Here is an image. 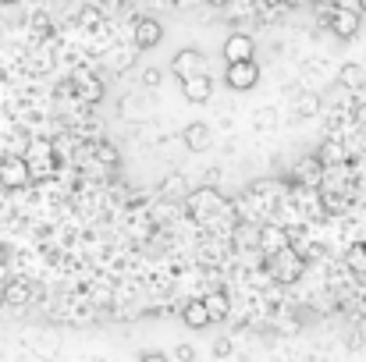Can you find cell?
<instances>
[{"mask_svg": "<svg viewBox=\"0 0 366 362\" xmlns=\"http://www.w3.org/2000/svg\"><path fill=\"white\" fill-rule=\"evenodd\" d=\"M302 256L295 252V248H277V252H270V273H274V281H281V284H292V281H299L302 277Z\"/></svg>", "mask_w": 366, "mask_h": 362, "instance_id": "obj_1", "label": "cell"}, {"mask_svg": "<svg viewBox=\"0 0 366 362\" xmlns=\"http://www.w3.org/2000/svg\"><path fill=\"white\" fill-rule=\"evenodd\" d=\"M171 71L185 82L192 75H207V54L199 46H182L174 57H171Z\"/></svg>", "mask_w": 366, "mask_h": 362, "instance_id": "obj_2", "label": "cell"}, {"mask_svg": "<svg viewBox=\"0 0 366 362\" xmlns=\"http://www.w3.org/2000/svg\"><path fill=\"white\" fill-rule=\"evenodd\" d=\"M32 181V167L25 164V156H4L0 160V185L4 188H11V192H18V188H25Z\"/></svg>", "mask_w": 366, "mask_h": 362, "instance_id": "obj_3", "label": "cell"}, {"mask_svg": "<svg viewBox=\"0 0 366 362\" xmlns=\"http://www.w3.org/2000/svg\"><path fill=\"white\" fill-rule=\"evenodd\" d=\"M259 82V64L256 61H242V64H228L224 68V86L235 93H249Z\"/></svg>", "mask_w": 366, "mask_h": 362, "instance_id": "obj_4", "label": "cell"}, {"mask_svg": "<svg viewBox=\"0 0 366 362\" xmlns=\"http://www.w3.org/2000/svg\"><path fill=\"white\" fill-rule=\"evenodd\" d=\"M185 206H189V213H192V217L207 221L210 213H217V210L224 206V199H221V192H217V188H196V192H189V196H185Z\"/></svg>", "mask_w": 366, "mask_h": 362, "instance_id": "obj_5", "label": "cell"}, {"mask_svg": "<svg viewBox=\"0 0 366 362\" xmlns=\"http://www.w3.org/2000/svg\"><path fill=\"white\" fill-rule=\"evenodd\" d=\"M331 32L338 39H356L360 36V11L356 7H335L331 11Z\"/></svg>", "mask_w": 366, "mask_h": 362, "instance_id": "obj_6", "label": "cell"}, {"mask_svg": "<svg viewBox=\"0 0 366 362\" xmlns=\"http://www.w3.org/2000/svg\"><path fill=\"white\" fill-rule=\"evenodd\" d=\"M132 39H135L139 50H153V46H160V39H164V25H160L157 18H135Z\"/></svg>", "mask_w": 366, "mask_h": 362, "instance_id": "obj_7", "label": "cell"}, {"mask_svg": "<svg viewBox=\"0 0 366 362\" xmlns=\"http://www.w3.org/2000/svg\"><path fill=\"white\" fill-rule=\"evenodd\" d=\"M182 142H185L189 153H207V149L214 146V128H210L207 121H192V124H185Z\"/></svg>", "mask_w": 366, "mask_h": 362, "instance_id": "obj_8", "label": "cell"}, {"mask_svg": "<svg viewBox=\"0 0 366 362\" xmlns=\"http://www.w3.org/2000/svg\"><path fill=\"white\" fill-rule=\"evenodd\" d=\"M252 54H256V43H252V36H245V32H232V36L224 39V61H228V64H242V61H252Z\"/></svg>", "mask_w": 366, "mask_h": 362, "instance_id": "obj_9", "label": "cell"}, {"mask_svg": "<svg viewBox=\"0 0 366 362\" xmlns=\"http://www.w3.org/2000/svg\"><path fill=\"white\" fill-rule=\"evenodd\" d=\"M182 96H185L189 104H207V100L214 96V79H210V75H192V79H185V82H182Z\"/></svg>", "mask_w": 366, "mask_h": 362, "instance_id": "obj_10", "label": "cell"}, {"mask_svg": "<svg viewBox=\"0 0 366 362\" xmlns=\"http://www.w3.org/2000/svg\"><path fill=\"white\" fill-rule=\"evenodd\" d=\"M313 156L320 160V167H349V153L342 142H324Z\"/></svg>", "mask_w": 366, "mask_h": 362, "instance_id": "obj_11", "label": "cell"}, {"mask_svg": "<svg viewBox=\"0 0 366 362\" xmlns=\"http://www.w3.org/2000/svg\"><path fill=\"white\" fill-rule=\"evenodd\" d=\"M160 196H164L167 203H185V196H189V181L174 171V174L160 178Z\"/></svg>", "mask_w": 366, "mask_h": 362, "instance_id": "obj_12", "label": "cell"}, {"mask_svg": "<svg viewBox=\"0 0 366 362\" xmlns=\"http://www.w3.org/2000/svg\"><path fill=\"white\" fill-rule=\"evenodd\" d=\"M199 302H203L210 323H214V320H228V313H232V298H228V291H210V295L199 298Z\"/></svg>", "mask_w": 366, "mask_h": 362, "instance_id": "obj_13", "label": "cell"}, {"mask_svg": "<svg viewBox=\"0 0 366 362\" xmlns=\"http://www.w3.org/2000/svg\"><path fill=\"white\" fill-rule=\"evenodd\" d=\"M149 114H153V100H149V96H124L122 100L124 121H146Z\"/></svg>", "mask_w": 366, "mask_h": 362, "instance_id": "obj_14", "label": "cell"}, {"mask_svg": "<svg viewBox=\"0 0 366 362\" xmlns=\"http://www.w3.org/2000/svg\"><path fill=\"white\" fill-rule=\"evenodd\" d=\"M182 323H185V327H192V331L210 327V316H207V309H203V302H199V298H189V302L182 306Z\"/></svg>", "mask_w": 366, "mask_h": 362, "instance_id": "obj_15", "label": "cell"}, {"mask_svg": "<svg viewBox=\"0 0 366 362\" xmlns=\"http://www.w3.org/2000/svg\"><path fill=\"white\" fill-rule=\"evenodd\" d=\"M29 295H32L29 281H7V288H4V302L7 306H25Z\"/></svg>", "mask_w": 366, "mask_h": 362, "instance_id": "obj_16", "label": "cell"}, {"mask_svg": "<svg viewBox=\"0 0 366 362\" xmlns=\"http://www.w3.org/2000/svg\"><path fill=\"white\" fill-rule=\"evenodd\" d=\"M299 178L306 181V185H320V178H324V167H320V160L310 153V156H302V164H299Z\"/></svg>", "mask_w": 366, "mask_h": 362, "instance_id": "obj_17", "label": "cell"}, {"mask_svg": "<svg viewBox=\"0 0 366 362\" xmlns=\"http://www.w3.org/2000/svg\"><path fill=\"white\" fill-rule=\"evenodd\" d=\"M338 82H342L345 89H360V86H363V68H360V64H352V61H349V64H342Z\"/></svg>", "mask_w": 366, "mask_h": 362, "instance_id": "obj_18", "label": "cell"}, {"mask_svg": "<svg viewBox=\"0 0 366 362\" xmlns=\"http://www.w3.org/2000/svg\"><path fill=\"white\" fill-rule=\"evenodd\" d=\"M345 263H349V270L366 273V241H356V245L345 252Z\"/></svg>", "mask_w": 366, "mask_h": 362, "instance_id": "obj_19", "label": "cell"}, {"mask_svg": "<svg viewBox=\"0 0 366 362\" xmlns=\"http://www.w3.org/2000/svg\"><path fill=\"white\" fill-rule=\"evenodd\" d=\"M317 111H320V100H317V96H302V100L295 104V114H299V118H313Z\"/></svg>", "mask_w": 366, "mask_h": 362, "instance_id": "obj_20", "label": "cell"}, {"mask_svg": "<svg viewBox=\"0 0 366 362\" xmlns=\"http://www.w3.org/2000/svg\"><path fill=\"white\" fill-rule=\"evenodd\" d=\"M232 348H235V345H232V338H217L210 352H214V359H228V356H232Z\"/></svg>", "mask_w": 366, "mask_h": 362, "instance_id": "obj_21", "label": "cell"}, {"mask_svg": "<svg viewBox=\"0 0 366 362\" xmlns=\"http://www.w3.org/2000/svg\"><path fill=\"white\" fill-rule=\"evenodd\" d=\"M79 21H82V25H89V29H93V25H100V7H82Z\"/></svg>", "mask_w": 366, "mask_h": 362, "instance_id": "obj_22", "label": "cell"}, {"mask_svg": "<svg viewBox=\"0 0 366 362\" xmlns=\"http://www.w3.org/2000/svg\"><path fill=\"white\" fill-rule=\"evenodd\" d=\"M174 359L178 362H196V348H192L189 341H182V345L174 348Z\"/></svg>", "mask_w": 366, "mask_h": 362, "instance_id": "obj_23", "label": "cell"}, {"mask_svg": "<svg viewBox=\"0 0 366 362\" xmlns=\"http://www.w3.org/2000/svg\"><path fill=\"white\" fill-rule=\"evenodd\" d=\"M160 79H164V75H160L157 68H146V71H142V86H146V89H157Z\"/></svg>", "mask_w": 366, "mask_h": 362, "instance_id": "obj_24", "label": "cell"}, {"mask_svg": "<svg viewBox=\"0 0 366 362\" xmlns=\"http://www.w3.org/2000/svg\"><path fill=\"white\" fill-rule=\"evenodd\" d=\"M97 153H100V160H107V164H118V153H114V146H107V142H104Z\"/></svg>", "mask_w": 366, "mask_h": 362, "instance_id": "obj_25", "label": "cell"}, {"mask_svg": "<svg viewBox=\"0 0 366 362\" xmlns=\"http://www.w3.org/2000/svg\"><path fill=\"white\" fill-rule=\"evenodd\" d=\"M139 362H171V359H167L164 352H142V356H139Z\"/></svg>", "mask_w": 366, "mask_h": 362, "instance_id": "obj_26", "label": "cell"}, {"mask_svg": "<svg viewBox=\"0 0 366 362\" xmlns=\"http://www.w3.org/2000/svg\"><path fill=\"white\" fill-rule=\"evenodd\" d=\"M207 4H210V7H228L232 0H207Z\"/></svg>", "mask_w": 366, "mask_h": 362, "instance_id": "obj_27", "label": "cell"}, {"mask_svg": "<svg viewBox=\"0 0 366 362\" xmlns=\"http://www.w3.org/2000/svg\"><path fill=\"white\" fill-rule=\"evenodd\" d=\"M263 4H267V7H281L285 0H263Z\"/></svg>", "mask_w": 366, "mask_h": 362, "instance_id": "obj_28", "label": "cell"}, {"mask_svg": "<svg viewBox=\"0 0 366 362\" xmlns=\"http://www.w3.org/2000/svg\"><path fill=\"white\" fill-rule=\"evenodd\" d=\"M356 11H360V14H366V0H360V7H356Z\"/></svg>", "mask_w": 366, "mask_h": 362, "instance_id": "obj_29", "label": "cell"}, {"mask_svg": "<svg viewBox=\"0 0 366 362\" xmlns=\"http://www.w3.org/2000/svg\"><path fill=\"white\" fill-rule=\"evenodd\" d=\"M0 4H4V7H11V4H18V0H0Z\"/></svg>", "mask_w": 366, "mask_h": 362, "instance_id": "obj_30", "label": "cell"}]
</instances>
